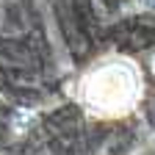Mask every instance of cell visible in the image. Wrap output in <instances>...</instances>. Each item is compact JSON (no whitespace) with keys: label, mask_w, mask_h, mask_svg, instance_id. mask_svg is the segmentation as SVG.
<instances>
[{"label":"cell","mask_w":155,"mask_h":155,"mask_svg":"<svg viewBox=\"0 0 155 155\" xmlns=\"http://www.w3.org/2000/svg\"><path fill=\"white\" fill-rule=\"evenodd\" d=\"M141 69L122 55L100 58L78 83V103L94 119H122L141 103Z\"/></svg>","instance_id":"1"}]
</instances>
